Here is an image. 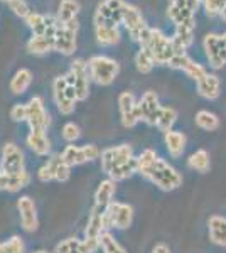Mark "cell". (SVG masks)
Masks as SVG:
<instances>
[{"instance_id": "6da1fadb", "label": "cell", "mask_w": 226, "mask_h": 253, "mask_svg": "<svg viewBox=\"0 0 226 253\" xmlns=\"http://www.w3.org/2000/svg\"><path fill=\"white\" fill-rule=\"evenodd\" d=\"M137 174L164 193H172L182 186V174L171 162L159 157L154 149H145L137 157Z\"/></svg>"}, {"instance_id": "7a4b0ae2", "label": "cell", "mask_w": 226, "mask_h": 253, "mask_svg": "<svg viewBox=\"0 0 226 253\" xmlns=\"http://www.w3.org/2000/svg\"><path fill=\"white\" fill-rule=\"evenodd\" d=\"M100 167L112 181L120 182L137 174V157H134V149L129 144L113 145L101 150Z\"/></svg>"}, {"instance_id": "3957f363", "label": "cell", "mask_w": 226, "mask_h": 253, "mask_svg": "<svg viewBox=\"0 0 226 253\" xmlns=\"http://www.w3.org/2000/svg\"><path fill=\"white\" fill-rule=\"evenodd\" d=\"M86 63H88L90 78L96 84H100V86L112 84L115 78L118 76V73H120V64L113 58H110V56H91Z\"/></svg>"}, {"instance_id": "277c9868", "label": "cell", "mask_w": 226, "mask_h": 253, "mask_svg": "<svg viewBox=\"0 0 226 253\" xmlns=\"http://www.w3.org/2000/svg\"><path fill=\"white\" fill-rule=\"evenodd\" d=\"M52 96H54L56 107L59 110L61 115H71L75 112L78 96L69 75L57 76L52 81Z\"/></svg>"}, {"instance_id": "5b68a950", "label": "cell", "mask_w": 226, "mask_h": 253, "mask_svg": "<svg viewBox=\"0 0 226 253\" xmlns=\"http://www.w3.org/2000/svg\"><path fill=\"white\" fill-rule=\"evenodd\" d=\"M122 24L125 26V29L129 31L130 38L135 42H138L140 46L145 44V41L149 39L150 27L145 24V20L142 17V12L137 9L132 3H125L122 10Z\"/></svg>"}, {"instance_id": "8992f818", "label": "cell", "mask_w": 226, "mask_h": 253, "mask_svg": "<svg viewBox=\"0 0 226 253\" xmlns=\"http://www.w3.org/2000/svg\"><path fill=\"white\" fill-rule=\"evenodd\" d=\"M143 47H147L150 51V54L154 56L155 64H166L167 66L171 63V59L176 56L171 38H167L157 27H150L149 39L145 41Z\"/></svg>"}, {"instance_id": "52a82bcc", "label": "cell", "mask_w": 226, "mask_h": 253, "mask_svg": "<svg viewBox=\"0 0 226 253\" xmlns=\"http://www.w3.org/2000/svg\"><path fill=\"white\" fill-rule=\"evenodd\" d=\"M71 177V166H68L59 156H51L39 167L38 179L41 182L57 181V182H66Z\"/></svg>"}, {"instance_id": "ba28073f", "label": "cell", "mask_w": 226, "mask_h": 253, "mask_svg": "<svg viewBox=\"0 0 226 253\" xmlns=\"http://www.w3.org/2000/svg\"><path fill=\"white\" fill-rule=\"evenodd\" d=\"M105 218L106 224L115 230H127L132 226L134 223V208L127 203L122 201H113L112 205L105 210Z\"/></svg>"}, {"instance_id": "9c48e42d", "label": "cell", "mask_w": 226, "mask_h": 253, "mask_svg": "<svg viewBox=\"0 0 226 253\" xmlns=\"http://www.w3.org/2000/svg\"><path fill=\"white\" fill-rule=\"evenodd\" d=\"M78 19L71 22H59V27L54 36V51L61 52L64 56H71L76 51V34H78Z\"/></svg>"}, {"instance_id": "30bf717a", "label": "cell", "mask_w": 226, "mask_h": 253, "mask_svg": "<svg viewBox=\"0 0 226 253\" xmlns=\"http://www.w3.org/2000/svg\"><path fill=\"white\" fill-rule=\"evenodd\" d=\"M27 125L31 132H46L51 125V117L41 96H32L27 101Z\"/></svg>"}, {"instance_id": "8fae6325", "label": "cell", "mask_w": 226, "mask_h": 253, "mask_svg": "<svg viewBox=\"0 0 226 253\" xmlns=\"http://www.w3.org/2000/svg\"><path fill=\"white\" fill-rule=\"evenodd\" d=\"M209 66L213 69H221L226 66V42L221 34H206L203 41Z\"/></svg>"}, {"instance_id": "7c38bea8", "label": "cell", "mask_w": 226, "mask_h": 253, "mask_svg": "<svg viewBox=\"0 0 226 253\" xmlns=\"http://www.w3.org/2000/svg\"><path fill=\"white\" fill-rule=\"evenodd\" d=\"M100 156H101V150L94 144H86L81 147L69 144V145H66V149L63 150V154H61L63 161L71 167L96 161V159H100Z\"/></svg>"}, {"instance_id": "4fadbf2b", "label": "cell", "mask_w": 226, "mask_h": 253, "mask_svg": "<svg viewBox=\"0 0 226 253\" xmlns=\"http://www.w3.org/2000/svg\"><path fill=\"white\" fill-rule=\"evenodd\" d=\"M69 78L73 81V86H75L78 101H83L90 95V73H88V63L83 59H75L69 68Z\"/></svg>"}, {"instance_id": "5bb4252c", "label": "cell", "mask_w": 226, "mask_h": 253, "mask_svg": "<svg viewBox=\"0 0 226 253\" xmlns=\"http://www.w3.org/2000/svg\"><path fill=\"white\" fill-rule=\"evenodd\" d=\"M118 110H120V122L125 128H134L140 122L138 100L132 91H123L118 95Z\"/></svg>"}, {"instance_id": "9a60e30c", "label": "cell", "mask_w": 226, "mask_h": 253, "mask_svg": "<svg viewBox=\"0 0 226 253\" xmlns=\"http://www.w3.org/2000/svg\"><path fill=\"white\" fill-rule=\"evenodd\" d=\"M24 152L19 149L15 144H9L3 145L2 149V156H0V169H2L3 174L7 175H15V174H20L24 169Z\"/></svg>"}, {"instance_id": "2e32d148", "label": "cell", "mask_w": 226, "mask_h": 253, "mask_svg": "<svg viewBox=\"0 0 226 253\" xmlns=\"http://www.w3.org/2000/svg\"><path fill=\"white\" fill-rule=\"evenodd\" d=\"M17 211L20 218V226L27 233H34L39 228V218H38V208L32 198L22 196L17 199Z\"/></svg>"}, {"instance_id": "e0dca14e", "label": "cell", "mask_w": 226, "mask_h": 253, "mask_svg": "<svg viewBox=\"0 0 226 253\" xmlns=\"http://www.w3.org/2000/svg\"><path fill=\"white\" fill-rule=\"evenodd\" d=\"M167 66L172 68V69H179V71H182L187 78H191L192 81H196V83L201 81L204 76L208 75V69L204 68L203 64L196 63L194 59L189 58L187 52L186 54H176Z\"/></svg>"}, {"instance_id": "ac0fdd59", "label": "cell", "mask_w": 226, "mask_h": 253, "mask_svg": "<svg viewBox=\"0 0 226 253\" xmlns=\"http://www.w3.org/2000/svg\"><path fill=\"white\" fill-rule=\"evenodd\" d=\"M162 108L159 101V96L155 91H145L138 100V112H140V122H145L147 125H154L157 122L159 112Z\"/></svg>"}, {"instance_id": "d6986e66", "label": "cell", "mask_w": 226, "mask_h": 253, "mask_svg": "<svg viewBox=\"0 0 226 253\" xmlns=\"http://www.w3.org/2000/svg\"><path fill=\"white\" fill-rule=\"evenodd\" d=\"M108 231V224H106V218H105V210H100V208L94 206L90 213L88 218V224L85 228V238L90 240H100V236Z\"/></svg>"}, {"instance_id": "ffe728a7", "label": "cell", "mask_w": 226, "mask_h": 253, "mask_svg": "<svg viewBox=\"0 0 226 253\" xmlns=\"http://www.w3.org/2000/svg\"><path fill=\"white\" fill-rule=\"evenodd\" d=\"M209 242L220 248H226V216L211 214L208 218Z\"/></svg>"}, {"instance_id": "44dd1931", "label": "cell", "mask_w": 226, "mask_h": 253, "mask_svg": "<svg viewBox=\"0 0 226 253\" xmlns=\"http://www.w3.org/2000/svg\"><path fill=\"white\" fill-rule=\"evenodd\" d=\"M196 91L204 100H216L221 95V80L218 78L215 73H208L203 80L196 83Z\"/></svg>"}, {"instance_id": "7402d4cb", "label": "cell", "mask_w": 226, "mask_h": 253, "mask_svg": "<svg viewBox=\"0 0 226 253\" xmlns=\"http://www.w3.org/2000/svg\"><path fill=\"white\" fill-rule=\"evenodd\" d=\"M164 145H166V150L172 159L182 157L187 145L186 133L179 132V130H169L167 133H164Z\"/></svg>"}, {"instance_id": "603a6c76", "label": "cell", "mask_w": 226, "mask_h": 253, "mask_svg": "<svg viewBox=\"0 0 226 253\" xmlns=\"http://www.w3.org/2000/svg\"><path fill=\"white\" fill-rule=\"evenodd\" d=\"M171 41L176 54H186V51L191 47L192 41H194V27L176 26V32Z\"/></svg>"}, {"instance_id": "cb8c5ba5", "label": "cell", "mask_w": 226, "mask_h": 253, "mask_svg": "<svg viewBox=\"0 0 226 253\" xmlns=\"http://www.w3.org/2000/svg\"><path fill=\"white\" fill-rule=\"evenodd\" d=\"M117 193V182L112 179H105L98 184L96 191H94V206L100 210H106L113 203V196Z\"/></svg>"}, {"instance_id": "d4e9b609", "label": "cell", "mask_w": 226, "mask_h": 253, "mask_svg": "<svg viewBox=\"0 0 226 253\" xmlns=\"http://www.w3.org/2000/svg\"><path fill=\"white\" fill-rule=\"evenodd\" d=\"M26 144L36 156H49L51 152V140L47 138L46 132H31L26 137Z\"/></svg>"}, {"instance_id": "484cf974", "label": "cell", "mask_w": 226, "mask_h": 253, "mask_svg": "<svg viewBox=\"0 0 226 253\" xmlns=\"http://www.w3.org/2000/svg\"><path fill=\"white\" fill-rule=\"evenodd\" d=\"M167 17H169L176 26L196 27L194 12L189 10L187 7H184V5H172V3H169V7H167Z\"/></svg>"}, {"instance_id": "4316f807", "label": "cell", "mask_w": 226, "mask_h": 253, "mask_svg": "<svg viewBox=\"0 0 226 253\" xmlns=\"http://www.w3.org/2000/svg\"><path fill=\"white\" fill-rule=\"evenodd\" d=\"M187 169L194 170L199 174H206L211 169V157L206 149H198L196 152H192L186 161Z\"/></svg>"}, {"instance_id": "83f0119b", "label": "cell", "mask_w": 226, "mask_h": 253, "mask_svg": "<svg viewBox=\"0 0 226 253\" xmlns=\"http://www.w3.org/2000/svg\"><path fill=\"white\" fill-rule=\"evenodd\" d=\"M27 51L34 56H43L47 52L54 51V38L51 36H36L32 34V38L27 41L26 44Z\"/></svg>"}, {"instance_id": "f1b7e54d", "label": "cell", "mask_w": 226, "mask_h": 253, "mask_svg": "<svg viewBox=\"0 0 226 253\" xmlns=\"http://www.w3.org/2000/svg\"><path fill=\"white\" fill-rule=\"evenodd\" d=\"M94 36L101 46H115L122 39L118 26H94Z\"/></svg>"}, {"instance_id": "f546056e", "label": "cell", "mask_w": 226, "mask_h": 253, "mask_svg": "<svg viewBox=\"0 0 226 253\" xmlns=\"http://www.w3.org/2000/svg\"><path fill=\"white\" fill-rule=\"evenodd\" d=\"M32 83V73L31 69L27 68H20L15 71V75L12 76L10 83H9V88L14 95H22V93L27 91V88L31 86Z\"/></svg>"}, {"instance_id": "4dcf8cb0", "label": "cell", "mask_w": 226, "mask_h": 253, "mask_svg": "<svg viewBox=\"0 0 226 253\" xmlns=\"http://www.w3.org/2000/svg\"><path fill=\"white\" fill-rule=\"evenodd\" d=\"M80 2L78 0H61L59 7H57V14L56 17L59 19V22L66 24L76 19V15L80 14Z\"/></svg>"}, {"instance_id": "1f68e13d", "label": "cell", "mask_w": 226, "mask_h": 253, "mask_svg": "<svg viewBox=\"0 0 226 253\" xmlns=\"http://www.w3.org/2000/svg\"><path fill=\"white\" fill-rule=\"evenodd\" d=\"M176 122H178V110L172 107H162L159 112L157 122H155V126L162 133H167L169 130H174L172 126H174Z\"/></svg>"}, {"instance_id": "d6a6232c", "label": "cell", "mask_w": 226, "mask_h": 253, "mask_svg": "<svg viewBox=\"0 0 226 253\" xmlns=\"http://www.w3.org/2000/svg\"><path fill=\"white\" fill-rule=\"evenodd\" d=\"M194 122L204 132H215V130L220 128V118H218L216 113L209 112V110H199L194 117Z\"/></svg>"}, {"instance_id": "836d02e7", "label": "cell", "mask_w": 226, "mask_h": 253, "mask_svg": "<svg viewBox=\"0 0 226 253\" xmlns=\"http://www.w3.org/2000/svg\"><path fill=\"white\" fill-rule=\"evenodd\" d=\"M154 66H155L154 56L150 54V51L147 47L140 46L138 52L135 54V68H137V71L142 73V75H147V73H150L154 69Z\"/></svg>"}, {"instance_id": "e575fe53", "label": "cell", "mask_w": 226, "mask_h": 253, "mask_svg": "<svg viewBox=\"0 0 226 253\" xmlns=\"http://www.w3.org/2000/svg\"><path fill=\"white\" fill-rule=\"evenodd\" d=\"M100 248L103 253H127L125 248L117 242V238L110 231H105L100 236Z\"/></svg>"}, {"instance_id": "d590c367", "label": "cell", "mask_w": 226, "mask_h": 253, "mask_svg": "<svg viewBox=\"0 0 226 253\" xmlns=\"http://www.w3.org/2000/svg\"><path fill=\"white\" fill-rule=\"evenodd\" d=\"M29 182H31V174L27 170H22L20 174L9 175V182H7V193H17L24 189Z\"/></svg>"}, {"instance_id": "8d00e7d4", "label": "cell", "mask_w": 226, "mask_h": 253, "mask_svg": "<svg viewBox=\"0 0 226 253\" xmlns=\"http://www.w3.org/2000/svg\"><path fill=\"white\" fill-rule=\"evenodd\" d=\"M24 242L17 235L10 236L5 242H0V253H24Z\"/></svg>"}, {"instance_id": "74e56055", "label": "cell", "mask_w": 226, "mask_h": 253, "mask_svg": "<svg viewBox=\"0 0 226 253\" xmlns=\"http://www.w3.org/2000/svg\"><path fill=\"white\" fill-rule=\"evenodd\" d=\"M80 245H81V240L75 238V236H69V238L61 240V242L56 245L54 253H81Z\"/></svg>"}, {"instance_id": "f35d334b", "label": "cell", "mask_w": 226, "mask_h": 253, "mask_svg": "<svg viewBox=\"0 0 226 253\" xmlns=\"http://www.w3.org/2000/svg\"><path fill=\"white\" fill-rule=\"evenodd\" d=\"M61 135H63V138L68 144H73V142H76L78 138L81 137V130L75 122H68V124H64L63 128H61Z\"/></svg>"}, {"instance_id": "ab89813d", "label": "cell", "mask_w": 226, "mask_h": 253, "mask_svg": "<svg viewBox=\"0 0 226 253\" xmlns=\"http://www.w3.org/2000/svg\"><path fill=\"white\" fill-rule=\"evenodd\" d=\"M7 5H9V9L14 12L17 17L24 19V20H26L29 17V14L32 12L31 9H29L26 0H9V2H7Z\"/></svg>"}, {"instance_id": "60d3db41", "label": "cell", "mask_w": 226, "mask_h": 253, "mask_svg": "<svg viewBox=\"0 0 226 253\" xmlns=\"http://www.w3.org/2000/svg\"><path fill=\"white\" fill-rule=\"evenodd\" d=\"M203 7L208 17H215V15H220L223 7H226V0H203Z\"/></svg>"}, {"instance_id": "b9f144b4", "label": "cell", "mask_w": 226, "mask_h": 253, "mask_svg": "<svg viewBox=\"0 0 226 253\" xmlns=\"http://www.w3.org/2000/svg\"><path fill=\"white\" fill-rule=\"evenodd\" d=\"M10 118L14 122H27V105L24 103H15L10 108Z\"/></svg>"}, {"instance_id": "7bdbcfd3", "label": "cell", "mask_w": 226, "mask_h": 253, "mask_svg": "<svg viewBox=\"0 0 226 253\" xmlns=\"http://www.w3.org/2000/svg\"><path fill=\"white\" fill-rule=\"evenodd\" d=\"M150 253H172V252H171L169 245H166V243H155Z\"/></svg>"}, {"instance_id": "ee69618b", "label": "cell", "mask_w": 226, "mask_h": 253, "mask_svg": "<svg viewBox=\"0 0 226 253\" xmlns=\"http://www.w3.org/2000/svg\"><path fill=\"white\" fill-rule=\"evenodd\" d=\"M7 182H9V175L3 174L0 169V191H7Z\"/></svg>"}, {"instance_id": "f6af8a7d", "label": "cell", "mask_w": 226, "mask_h": 253, "mask_svg": "<svg viewBox=\"0 0 226 253\" xmlns=\"http://www.w3.org/2000/svg\"><path fill=\"white\" fill-rule=\"evenodd\" d=\"M220 17L225 20L226 22V7H223V9H221V12H220Z\"/></svg>"}, {"instance_id": "bcb514c9", "label": "cell", "mask_w": 226, "mask_h": 253, "mask_svg": "<svg viewBox=\"0 0 226 253\" xmlns=\"http://www.w3.org/2000/svg\"><path fill=\"white\" fill-rule=\"evenodd\" d=\"M32 253H49V252H46V250H36V252H32Z\"/></svg>"}, {"instance_id": "7dc6e473", "label": "cell", "mask_w": 226, "mask_h": 253, "mask_svg": "<svg viewBox=\"0 0 226 253\" xmlns=\"http://www.w3.org/2000/svg\"><path fill=\"white\" fill-rule=\"evenodd\" d=\"M221 36H223V41L226 42V32H223V34H221Z\"/></svg>"}, {"instance_id": "c3c4849f", "label": "cell", "mask_w": 226, "mask_h": 253, "mask_svg": "<svg viewBox=\"0 0 226 253\" xmlns=\"http://www.w3.org/2000/svg\"><path fill=\"white\" fill-rule=\"evenodd\" d=\"M2 2H9V0H2Z\"/></svg>"}]
</instances>
